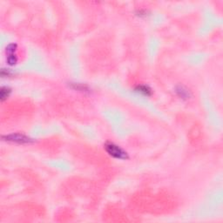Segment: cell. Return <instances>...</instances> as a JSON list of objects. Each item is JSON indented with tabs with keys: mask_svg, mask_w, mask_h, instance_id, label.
I'll list each match as a JSON object with an SVG mask.
<instances>
[{
	"mask_svg": "<svg viewBox=\"0 0 223 223\" xmlns=\"http://www.w3.org/2000/svg\"><path fill=\"white\" fill-rule=\"evenodd\" d=\"M17 50V44H10L7 47H6V53L8 55L15 54L14 52Z\"/></svg>",
	"mask_w": 223,
	"mask_h": 223,
	"instance_id": "6",
	"label": "cell"
},
{
	"mask_svg": "<svg viewBox=\"0 0 223 223\" xmlns=\"http://www.w3.org/2000/svg\"><path fill=\"white\" fill-rule=\"evenodd\" d=\"M105 149H106V152H108L109 155H111L113 158L119 159V160H126V159H128L127 152H125V150H123L121 147L115 145L113 143L107 142L105 145Z\"/></svg>",
	"mask_w": 223,
	"mask_h": 223,
	"instance_id": "1",
	"label": "cell"
},
{
	"mask_svg": "<svg viewBox=\"0 0 223 223\" xmlns=\"http://www.w3.org/2000/svg\"><path fill=\"white\" fill-rule=\"evenodd\" d=\"M135 92L137 93H140L142 95H145V96H150L152 94V90L151 88L145 85H141V86H138L135 88Z\"/></svg>",
	"mask_w": 223,
	"mask_h": 223,
	"instance_id": "3",
	"label": "cell"
},
{
	"mask_svg": "<svg viewBox=\"0 0 223 223\" xmlns=\"http://www.w3.org/2000/svg\"><path fill=\"white\" fill-rule=\"evenodd\" d=\"M3 139H6V140H8V141L17 142V143H21V144L32 143V142L34 141L33 139H31L30 137L21 134V133H11V134L6 135V136H3Z\"/></svg>",
	"mask_w": 223,
	"mask_h": 223,
	"instance_id": "2",
	"label": "cell"
},
{
	"mask_svg": "<svg viewBox=\"0 0 223 223\" xmlns=\"http://www.w3.org/2000/svg\"><path fill=\"white\" fill-rule=\"evenodd\" d=\"M17 61V58L16 54H11L8 55L7 57V62L10 65H14Z\"/></svg>",
	"mask_w": 223,
	"mask_h": 223,
	"instance_id": "7",
	"label": "cell"
},
{
	"mask_svg": "<svg viewBox=\"0 0 223 223\" xmlns=\"http://www.w3.org/2000/svg\"><path fill=\"white\" fill-rule=\"evenodd\" d=\"M11 88L8 87H3L1 88V92H0V97H1V100L4 101L5 99L8 98L11 94Z\"/></svg>",
	"mask_w": 223,
	"mask_h": 223,
	"instance_id": "4",
	"label": "cell"
},
{
	"mask_svg": "<svg viewBox=\"0 0 223 223\" xmlns=\"http://www.w3.org/2000/svg\"><path fill=\"white\" fill-rule=\"evenodd\" d=\"M176 92H177V93L179 94V96L181 97V98H186L189 97V93L187 92V90H186L184 87H178V88L176 89Z\"/></svg>",
	"mask_w": 223,
	"mask_h": 223,
	"instance_id": "5",
	"label": "cell"
}]
</instances>
